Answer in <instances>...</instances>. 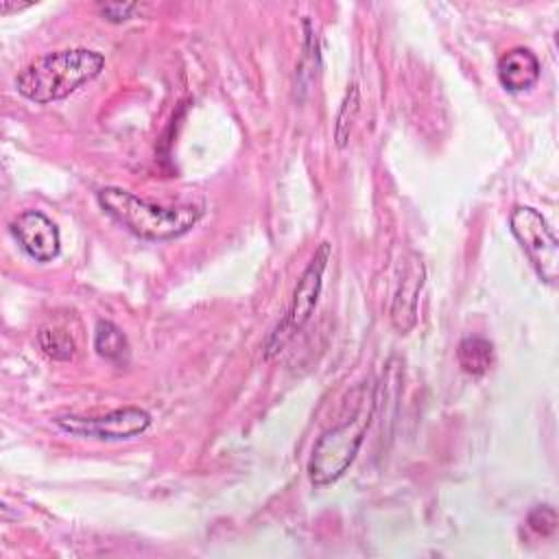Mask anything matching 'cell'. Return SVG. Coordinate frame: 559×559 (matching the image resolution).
Wrapping results in <instances>:
<instances>
[{
  "label": "cell",
  "mask_w": 559,
  "mask_h": 559,
  "mask_svg": "<svg viewBox=\"0 0 559 559\" xmlns=\"http://www.w3.org/2000/svg\"><path fill=\"white\" fill-rule=\"evenodd\" d=\"M140 4L135 2H105L98 7V11L109 20V22H124L131 17L133 11H138Z\"/></svg>",
  "instance_id": "obj_15"
},
{
  "label": "cell",
  "mask_w": 559,
  "mask_h": 559,
  "mask_svg": "<svg viewBox=\"0 0 559 559\" xmlns=\"http://www.w3.org/2000/svg\"><path fill=\"white\" fill-rule=\"evenodd\" d=\"M96 199L111 218H116L131 234L146 240L177 238L190 231L203 214V210L197 205H177V207L155 205L116 186H107L98 190Z\"/></svg>",
  "instance_id": "obj_3"
},
{
  "label": "cell",
  "mask_w": 559,
  "mask_h": 559,
  "mask_svg": "<svg viewBox=\"0 0 559 559\" xmlns=\"http://www.w3.org/2000/svg\"><path fill=\"white\" fill-rule=\"evenodd\" d=\"M345 408L347 413L343 415V419L336 426L323 430L312 448L308 461V476L310 483L317 487L338 480L354 463L376 415L373 382L367 380L356 384L347 395Z\"/></svg>",
  "instance_id": "obj_1"
},
{
  "label": "cell",
  "mask_w": 559,
  "mask_h": 559,
  "mask_svg": "<svg viewBox=\"0 0 559 559\" xmlns=\"http://www.w3.org/2000/svg\"><path fill=\"white\" fill-rule=\"evenodd\" d=\"M459 367L469 376H483L493 365V345L485 336H465L456 349Z\"/></svg>",
  "instance_id": "obj_10"
},
{
  "label": "cell",
  "mask_w": 559,
  "mask_h": 559,
  "mask_svg": "<svg viewBox=\"0 0 559 559\" xmlns=\"http://www.w3.org/2000/svg\"><path fill=\"white\" fill-rule=\"evenodd\" d=\"M358 107H360V94H358V85H349V90L345 92L338 114H336V124H334V140L336 146L343 148L349 142V133L354 127V120L358 116Z\"/></svg>",
  "instance_id": "obj_12"
},
{
  "label": "cell",
  "mask_w": 559,
  "mask_h": 559,
  "mask_svg": "<svg viewBox=\"0 0 559 559\" xmlns=\"http://www.w3.org/2000/svg\"><path fill=\"white\" fill-rule=\"evenodd\" d=\"M332 255V245L330 242H321L319 249L314 251V255L310 258L308 266L304 269V273L297 280V286L293 290V301L288 306L286 317L280 321V325L275 328V332L269 336L266 343V358H271L275 352H280V347L295 334L299 332L308 319L312 317L321 288H323V273L328 269Z\"/></svg>",
  "instance_id": "obj_4"
},
{
  "label": "cell",
  "mask_w": 559,
  "mask_h": 559,
  "mask_svg": "<svg viewBox=\"0 0 559 559\" xmlns=\"http://www.w3.org/2000/svg\"><path fill=\"white\" fill-rule=\"evenodd\" d=\"M526 524L533 533L542 535V537H548L557 531V524H559V518H557V511L550 507V504H539L535 507L528 518H526Z\"/></svg>",
  "instance_id": "obj_14"
},
{
  "label": "cell",
  "mask_w": 559,
  "mask_h": 559,
  "mask_svg": "<svg viewBox=\"0 0 559 559\" xmlns=\"http://www.w3.org/2000/svg\"><path fill=\"white\" fill-rule=\"evenodd\" d=\"M55 424L74 437L100 439V441H120L142 435L151 426V415L140 406H122L107 415L81 417V415H61Z\"/></svg>",
  "instance_id": "obj_6"
},
{
  "label": "cell",
  "mask_w": 559,
  "mask_h": 559,
  "mask_svg": "<svg viewBox=\"0 0 559 559\" xmlns=\"http://www.w3.org/2000/svg\"><path fill=\"white\" fill-rule=\"evenodd\" d=\"M105 68V57L90 48H68L48 52L28 66H24L15 76V90L26 100L46 105L68 98L81 85L90 83Z\"/></svg>",
  "instance_id": "obj_2"
},
{
  "label": "cell",
  "mask_w": 559,
  "mask_h": 559,
  "mask_svg": "<svg viewBox=\"0 0 559 559\" xmlns=\"http://www.w3.org/2000/svg\"><path fill=\"white\" fill-rule=\"evenodd\" d=\"M542 66L533 50L528 48H511L498 61V79L502 87L509 92H524L533 87L539 79Z\"/></svg>",
  "instance_id": "obj_9"
},
{
  "label": "cell",
  "mask_w": 559,
  "mask_h": 559,
  "mask_svg": "<svg viewBox=\"0 0 559 559\" xmlns=\"http://www.w3.org/2000/svg\"><path fill=\"white\" fill-rule=\"evenodd\" d=\"M94 349L98 352V356H103L105 360L111 362H124L129 356V343L127 336L122 334V330L111 323V321H98L96 323V332H94Z\"/></svg>",
  "instance_id": "obj_11"
},
{
  "label": "cell",
  "mask_w": 559,
  "mask_h": 559,
  "mask_svg": "<svg viewBox=\"0 0 559 559\" xmlns=\"http://www.w3.org/2000/svg\"><path fill=\"white\" fill-rule=\"evenodd\" d=\"M509 225L511 234L528 255L539 280H544L546 284H557L559 240L544 214L531 205H518L509 216Z\"/></svg>",
  "instance_id": "obj_5"
},
{
  "label": "cell",
  "mask_w": 559,
  "mask_h": 559,
  "mask_svg": "<svg viewBox=\"0 0 559 559\" xmlns=\"http://www.w3.org/2000/svg\"><path fill=\"white\" fill-rule=\"evenodd\" d=\"M11 231L20 247L35 262H50L59 255L61 236L59 227L39 210H26L11 223Z\"/></svg>",
  "instance_id": "obj_7"
},
{
  "label": "cell",
  "mask_w": 559,
  "mask_h": 559,
  "mask_svg": "<svg viewBox=\"0 0 559 559\" xmlns=\"http://www.w3.org/2000/svg\"><path fill=\"white\" fill-rule=\"evenodd\" d=\"M424 280H426V269L421 258L413 251L406 253L400 284L391 304V323L400 334H408L417 323V304H419Z\"/></svg>",
  "instance_id": "obj_8"
},
{
  "label": "cell",
  "mask_w": 559,
  "mask_h": 559,
  "mask_svg": "<svg viewBox=\"0 0 559 559\" xmlns=\"http://www.w3.org/2000/svg\"><path fill=\"white\" fill-rule=\"evenodd\" d=\"M37 343L41 352L52 358V360H70L76 354V343L74 338L57 328H44L37 334Z\"/></svg>",
  "instance_id": "obj_13"
}]
</instances>
